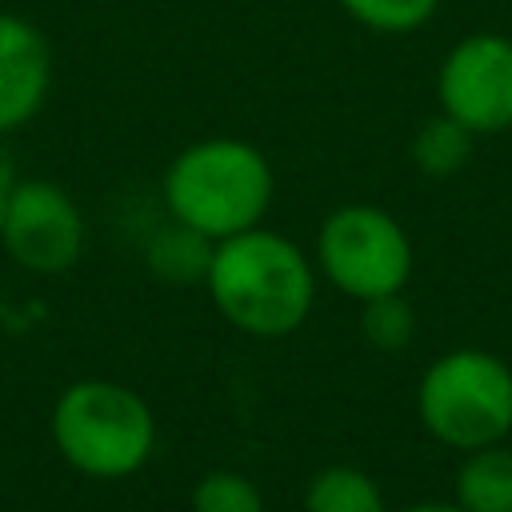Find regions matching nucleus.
Listing matches in <instances>:
<instances>
[{
    "mask_svg": "<svg viewBox=\"0 0 512 512\" xmlns=\"http://www.w3.org/2000/svg\"><path fill=\"white\" fill-rule=\"evenodd\" d=\"M204 288L236 332L276 340L308 320L316 304V264L296 240L256 224L216 240Z\"/></svg>",
    "mask_w": 512,
    "mask_h": 512,
    "instance_id": "obj_1",
    "label": "nucleus"
},
{
    "mask_svg": "<svg viewBox=\"0 0 512 512\" xmlns=\"http://www.w3.org/2000/svg\"><path fill=\"white\" fill-rule=\"evenodd\" d=\"M160 192L172 220L204 232L208 240H224L268 216L276 180L256 144L240 136H204L168 160Z\"/></svg>",
    "mask_w": 512,
    "mask_h": 512,
    "instance_id": "obj_2",
    "label": "nucleus"
},
{
    "mask_svg": "<svg viewBox=\"0 0 512 512\" xmlns=\"http://www.w3.org/2000/svg\"><path fill=\"white\" fill-rule=\"evenodd\" d=\"M60 460L88 480H128L156 452V416L140 392L116 380L68 384L48 416Z\"/></svg>",
    "mask_w": 512,
    "mask_h": 512,
    "instance_id": "obj_3",
    "label": "nucleus"
},
{
    "mask_svg": "<svg viewBox=\"0 0 512 512\" xmlns=\"http://www.w3.org/2000/svg\"><path fill=\"white\" fill-rule=\"evenodd\" d=\"M416 416L448 448L500 444L512 432V368L484 348H452L424 368Z\"/></svg>",
    "mask_w": 512,
    "mask_h": 512,
    "instance_id": "obj_4",
    "label": "nucleus"
},
{
    "mask_svg": "<svg viewBox=\"0 0 512 512\" xmlns=\"http://www.w3.org/2000/svg\"><path fill=\"white\" fill-rule=\"evenodd\" d=\"M316 268L348 300L404 292L412 276V240L404 224L376 204H340L316 232Z\"/></svg>",
    "mask_w": 512,
    "mask_h": 512,
    "instance_id": "obj_5",
    "label": "nucleus"
},
{
    "mask_svg": "<svg viewBox=\"0 0 512 512\" xmlns=\"http://www.w3.org/2000/svg\"><path fill=\"white\" fill-rule=\"evenodd\" d=\"M436 100L472 136L512 128V40L500 32L456 40L436 68Z\"/></svg>",
    "mask_w": 512,
    "mask_h": 512,
    "instance_id": "obj_6",
    "label": "nucleus"
},
{
    "mask_svg": "<svg viewBox=\"0 0 512 512\" xmlns=\"http://www.w3.org/2000/svg\"><path fill=\"white\" fill-rule=\"evenodd\" d=\"M0 244L28 272H64L84 252V212L56 180H16L0 216Z\"/></svg>",
    "mask_w": 512,
    "mask_h": 512,
    "instance_id": "obj_7",
    "label": "nucleus"
},
{
    "mask_svg": "<svg viewBox=\"0 0 512 512\" xmlns=\"http://www.w3.org/2000/svg\"><path fill=\"white\" fill-rule=\"evenodd\" d=\"M52 92V44L20 12H0V140L32 124Z\"/></svg>",
    "mask_w": 512,
    "mask_h": 512,
    "instance_id": "obj_8",
    "label": "nucleus"
},
{
    "mask_svg": "<svg viewBox=\"0 0 512 512\" xmlns=\"http://www.w3.org/2000/svg\"><path fill=\"white\" fill-rule=\"evenodd\" d=\"M212 248H216V240H208L204 232L168 216V224H160L148 236L144 264L156 280H164L172 288H188V284H204L208 264H212Z\"/></svg>",
    "mask_w": 512,
    "mask_h": 512,
    "instance_id": "obj_9",
    "label": "nucleus"
},
{
    "mask_svg": "<svg viewBox=\"0 0 512 512\" xmlns=\"http://www.w3.org/2000/svg\"><path fill=\"white\" fill-rule=\"evenodd\" d=\"M452 492L464 512H512V448L500 440L464 452Z\"/></svg>",
    "mask_w": 512,
    "mask_h": 512,
    "instance_id": "obj_10",
    "label": "nucleus"
},
{
    "mask_svg": "<svg viewBox=\"0 0 512 512\" xmlns=\"http://www.w3.org/2000/svg\"><path fill=\"white\" fill-rule=\"evenodd\" d=\"M304 512H388L380 484L352 464H328L312 472L304 488Z\"/></svg>",
    "mask_w": 512,
    "mask_h": 512,
    "instance_id": "obj_11",
    "label": "nucleus"
},
{
    "mask_svg": "<svg viewBox=\"0 0 512 512\" xmlns=\"http://www.w3.org/2000/svg\"><path fill=\"white\" fill-rule=\"evenodd\" d=\"M472 140L476 136L460 120H452L448 112H436L412 136V164L424 176H432V180H448V176H456L468 164Z\"/></svg>",
    "mask_w": 512,
    "mask_h": 512,
    "instance_id": "obj_12",
    "label": "nucleus"
},
{
    "mask_svg": "<svg viewBox=\"0 0 512 512\" xmlns=\"http://www.w3.org/2000/svg\"><path fill=\"white\" fill-rule=\"evenodd\" d=\"M360 332L380 352H404L416 336V312L404 300V292L372 296L360 304Z\"/></svg>",
    "mask_w": 512,
    "mask_h": 512,
    "instance_id": "obj_13",
    "label": "nucleus"
},
{
    "mask_svg": "<svg viewBox=\"0 0 512 512\" xmlns=\"http://www.w3.org/2000/svg\"><path fill=\"white\" fill-rule=\"evenodd\" d=\"M344 8L348 20H356L368 32H384V36H404L424 28L440 0H336Z\"/></svg>",
    "mask_w": 512,
    "mask_h": 512,
    "instance_id": "obj_14",
    "label": "nucleus"
},
{
    "mask_svg": "<svg viewBox=\"0 0 512 512\" xmlns=\"http://www.w3.org/2000/svg\"><path fill=\"white\" fill-rule=\"evenodd\" d=\"M192 512H264V496L244 472L212 468L192 488Z\"/></svg>",
    "mask_w": 512,
    "mask_h": 512,
    "instance_id": "obj_15",
    "label": "nucleus"
},
{
    "mask_svg": "<svg viewBox=\"0 0 512 512\" xmlns=\"http://www.w3.org/2000/svg\"><path fill=\"white\" fill-rule=\"evenodd\" d=\"M16 168H12V156L4 152V144H0V216H4V208H8V196H12V188H16Z\"/></svg>",
    "mask_w": 512,
    "mask_h": 512,
    "instance_id": "obj_16",
    "label": "nucleus"
},
{
    "mask_svg": "<svg viewBox=\"0 0 512 512\" xmlns=\"http://www.w3.org/2000/svg\"><path fill=\"white\" fill-rule=\"evenodd\" d=\"M396 512H464L456 500H420V504H404Z\"/></svg>",
    "mask_w": 512,
    "mask_h": 512,
    "instance_id": "obj_17",
    "label": "nucleus"
}]
</instances>
